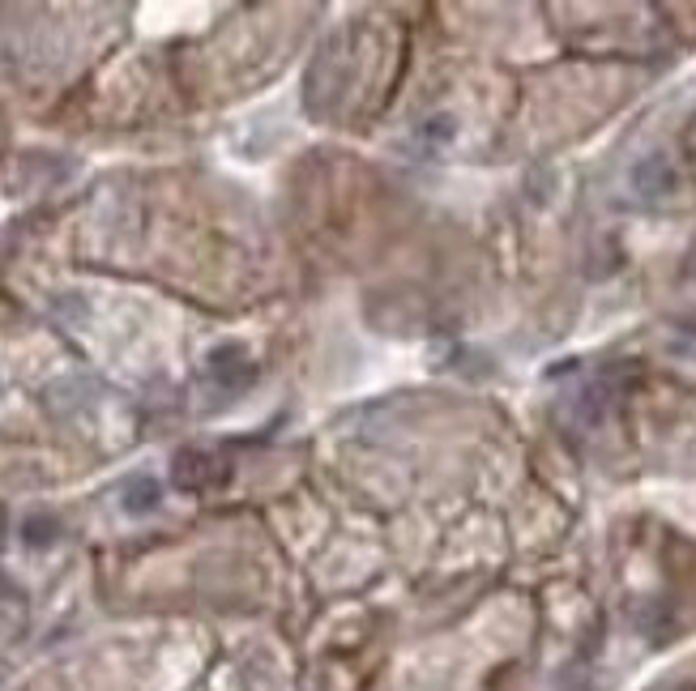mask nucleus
Here are the masks:
<instances>
[{
	"label": "nucleus",
	"mask_w": 696,
	"mask_h": 691,
	"mask_svg": "<svg viewBox=\"0 0 696 691\" xmlns=\"http://www.w3.org/2000/svg\"><path fill=\"white\" fill-rule=\"evenodd\" d=\"M205 372H210V380L218 384V389L235 393V389H244V384H248L252 376H257V367H252V359H248V350H244V346L227 342V346L210 350V363H205Z\"/></svg>",
	"instance_id": "nucleus-2"
},
{
	"label": "nucleus",
	"mask_w": 696,
	"mask_h": 691,
	"mask_svg": "<svg viewBox=\"0 0 696 691\" xmlns=\"http://www.w3.org/2000/svg\"><path fill=\"white\" fill-rule=\"evenodd\" d=\"M52 538H56V521H47V525L43 521H30L26 525V542L39 546V542H52Z\"/></svg>",
	"instance_id": "nucleus-4"
},
{
	"label": "nucleus",
	"mask_w": 696,
	"mask_h": 691,
	"mask_svg": "<svg viewBox=\"0 0 696 691\" xmlns=\"http://www.w3.org/2000/svg\"><path fill=\"white\" fill-rule=\"evenodd\" d=\"M223 478H227V465L214 453H201V448H184V453H176V465H171V482L180 491H205V487H218Z\"/></svg>",
	"instance_id": "nucleus-1"
},
{
	"label": "nucleus",
	"mask_w": 696,
	"mask_h": 691,
	"mask_svg": "<svg viewBox=\"0 0 696 691\" xmlns=\"http://www.w3.org/2000/svg\"><path fill=\"white\" fill-rule=\"evenodd\" d=\"M158 500H163V487H158L150 474L129 478V482H124V491H120V504H124L129 517H146V512L158 508Z\"/></svg>",
	"instance_id": "nucleus-3"
}]
</instances>
